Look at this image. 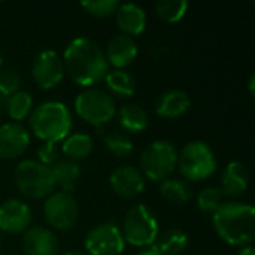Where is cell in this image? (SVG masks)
Returning <instances> with one entry per match:
<instances>
[{
	"label": "cell",
	"instance_id": "19",
	"mask_svg": "<svg viewBox=\"0 0 255 255\" xmlns=\"http://www.w3.org/2000/svg\"><path fill=\"white\" fill-rule=\"evenodd\" d=\"M191 106V99L188 93L182 90H169L163 93L155 105V112L161 118L175 120L182 117Z\"/></svg>",
	"mask_w": 255,
	"mask_h": 255
},
{
	"label": "cell",
	"instance_id": "31",
	"mask_svg": "<svg viewBox=\"0 0 255 255\" xmlns=\"http://www.w3.org/2000/svg\"><path fill=\"white\" fill-rule=\"evenodd\" d=\"M21 79L19 75L12 69L0 70V97L9 99L12 94L19 91Z\"/></svg>",
	"mask_w": 255,
	"mask_h": 255
},
{
	"label": "cell",
	"instance_id": "10",
	"mask_svg": "<svg viewBox=\"0 0 255 255\" xmlns=\"http://www.w3.org/2000/svg\"><path fill=\"white\" fill-rule=\"evenodd\" d=\"M46 221L57 230H70L79 215V208L72 194L58 191L46 197L43 203Z\"/></svg>",
	"mask_w": 255,
	"mask_h": 255
},
{
	"label": "cell",
	"instance_id": "22",
	"mask_svg": "<svg viewBox=\"0 0 255 255\" xmlns=\"http://www.w3.org/2000/svg\"><path fill=\"white\" fill-rule=\"evenodd\" d=\"M93 139L85 134V133H75V134H69L61 145V151L64 152V155L67 157V160L72 161H79L84 160L87 157H90V154L93 152Z\"/></svg>",
	"mask_w": 255,
	"mask_h": 255
},
{
	"label": "cell",
	"instance_id": "12",
	"mask_svg": "<svg viewBox=\"0 0 255 255\" xmlns=\"http://www.w3.org/2000/svg\"><path fill=\"white\" fill-rule=\"evenodd\" d=\"M109 185L120 197L134 199L145 190V178L142 172L133 166H120L111 173Z\"/></svg>",
	"mask_w": 255,
	"mask_h": 255
},
{
	"label": "cell",
	"instance_id": "34",
	"mask_svg": "<svg viewBox=\"0 0 255 255\" xmlns=\"http://www.w3.org/2000/svg\"><path fill=\"white\" fill-rule=\"evenodd\" d=\"M248 91H250V96L254 97L255 94V75L250 76V81H248Z\"/></svg>",
	"mask_w": 255,
	"mask_h": 255
},
{
	"label": "cell",
	"instance_id": "30",
	"mask_svg": "<svg viewBox=\"0 0 255 255\" xmlns=\"http://www.w3.org/2000/svg\"><path fill=\"white\" fill-rule=\"evenodd\" d=\"M120 3L117 0H93V1H82L81 7L96 18H106L115 15Z\"/></svg>",
	"mask_w": 255,
	"mask_h": 255
},
{
	"label": "cell",
	"instance_id": "32",
	"mask_svg": "<svg viewBox=\"0 0 255 255\" xmlns=\"http://www.w3.org/2000/svg\"><path fill=\"white\" fill-rule=\"evenodd\" d=\"M37 161L51 167L60 158V151L55 142H43V145L37 149Z\"/></svg>",
	"mask_w": 255,
	"mask_h": 255
},
{
	"label": "cell",
	"instance_id": "21",
	"mask_svg": "<svg viewBox=\"0 0 255 255\" xmlns=\"http://www.w3.org/2000/svg\"><path fill=\"white\" fill-rule=\"evenodd\" d=\"M118 123L124 131L140 133L148 127V114L140 105L127 103L118 111Z\"/></svg>",
	"mask_w": 255,
	"mask_h": 255
},
{
	"label": "cell",
	"instance_id": "27",
	"mask_svg": "<svg viewBox=\"0 0 255 255\" xmlns=\"http://www.w3.org/2000/svg\"><path fill=\"white\" fill-rule=\"evenodd\" d=\"M188 10L187 0H164L155 3V12L164 22L175 24L181 21Z\"/></svg>",
	"mask_w": 255,
	"mask_h": 255
},
{
	"label": "cell",
	"instance_id": "29",
	"mask_svg": "<svg viewBox=\"0 0 255 255\" xmlns=\"http://www.w3.org/2000/svg\"><path fill=\"white\" fill-rule=\"evenodd\" d=\"M223 205V193L220 188L208 187L202 190L197 196V206L206 214H214Z\"/></svg>",
	"mask_w": 255,
	"mask_h": 255
},
{
	"label": "cell",
	"instance_id": "14",
	"mask_svg": "<svg viewBox=\"0 0 255 255\" xmlns=\"http://www.w3.org/2000/svg\"><path fill=\"white\" fill-rule=\"evenodd\" d=\"M30 145V134L19 123L0 126V158L12 160L22 155Z\"/></svg>",
	"mask_w": 255,
	"mask_h": 255
},
{
	"label": "cell",
	"instance_id": "28",
	"mask_svg": "<svg viewBox=\"0 0 255 255\" xmlns=\"http://www.w3.org/2000/svg\"><path fill=\"white\" fill-rule=\"evenodd\" d=\"M103 142H105L106 149H108L112 155H115V157H118V158L128 157V155L133 152V149H134L131 139H130L127 134L120 133V131L106 134Z\"/></svg>",
	"mask_w": 255,
	"mask_h": 255
},
{
	"label": "cell",
	"instance_id": "1",
	"mask_svg": "<svg viewBox=\"0 0 255 255\" xmlns=\"http://www.w3.org/2000/svg\"><path fill=\"white\" fill-rule=\"evenodd\" d=\"M64 73L81 87H93L109 72V63L103 49L88 37L73 39L63 54Z\"/></svg>",
	"mask_w": 255,
	"mask_h": 255
},
{
	"label": "cell",
	"instance_id": "6",
	"mask_svg": "<svg viewBox=\"0 0 255 255\" xmlns=\"http://www.w3.org/2000/svg\"><path fill=\"white\" fill-rule=\"evenodd\" d=\"M121 233L131 247L148 248L158 238V221L145 205H134L124 217Z\"/></svg>",
	"mask_w": 255,
	"mask_h": 255
},
{
	"label": "cell",
	"instance_id": "13",
	"mask_svg": "<svg viewBox=\"0 0 255 255\" xmlns=\"http://www.w3.org/2000/svg\"><path fill=\"white\" fill-rule=\"evenodd\" d=\"M31 223V209L27 203L10 199L0 205V230L9 235L25 232Z\"/></svg>",
	"mask_w": 255,
	"mask_h": 255
},
{
	"label": "cell",
	"instance_id": "23",
	"mask_svg": "<svg viewBox=\"0 0 255 255\" xmlns=\"http://www.w3.org/2000/svg\"><path fill=\"white\" fill-rule=\"evenodd\" d=\"M154 247L161 255H179L188 247V236L179 229H169L158 235Z\"/></svg>",
	"mask_w": 255,
	"mask_h": 255
},
{
	"label": "cell",
	"instance_id": "20",
	"mask_svg": "<svg viewBox=\"0 0 255 255\" xmlns=\"http://www.w3.org/2000/svg\"><path fill=\"white\" fill-rule=\"evenodd\" d=\"M51 172L55 181V185L61 188L63 193L72 194L76 188L81 169L76 161L72 160H58L55 164L51 166Z\"/></svg>",
	"mask_w": 255,
	"mask_h": 255
},
{
	"label": "cell",
	"instance_id": "11",
	"mask_svg": "<svg viewBox=\"0 0 255 255\" xmlns=\"http://www.w3.org/2000/svg\"><path fill=\"white\" fill-rule=\"evenodd\" d=\"M31 76L39 88H55L64 78V66L61 57L52 49L40 51L33 60Z\"/></svg>",
	"mask_w": 255,
	"mask_h": 255
},
{
	"label": "cell",
	"instance_id": "9",
	"mask_svg": "<svg viewBox=\"0 0 255 255\" xmlns=\"http://www.w3.org/2000/svg\"><path fill=\"white\" fill-rule=\"evenodd\" d=\"M84 247L88 255H121L126 242L121 229L117 224L103 223L88 232Z\"/></svg>",
	"mask_w": 255,
	"mask_h": 255
},
{
	"label": "cell",
	"instance_id": "7",
	"mask_svg": "<svg viewBox=\"0 0 255 255\" xmlns=\"http://www.w3.org/2000/svg\"><path fill=\"white\" fill-rule=\"evenodd\" d=\"M178 163V151L169 140L151 142L140 155V172L143 178L154 182H163L170 178Z\"/></svg>",
	"mask_w": 255,
	"mask_h": 255
},
{
	"label": "cell",
	"instance_id": "2",
	"mask_svg": "<svg viewBox=\"0 0 255 255\" xmlns=\"http://www.w3.org/2000/svg\"><path fill=\"white\" fill-rule=\"evenodd\" d=\"M217 235L232 247H248L255 236V209L242 202H223L214 212Z\"/></svg>",
	"mask_w": 255,
	"mask_h": 255
},
{
	"label": "cell",
	"instance_id": "35",
	"mask_svg": "<svg viewBox=\"0 0 255 255\" xmlns=\"http://www.w3.org/2000/svg\"><path fill=\"white\" fill-rule=\"evenodd\" d=\"M238 255H255V251H254V248L253 247H244L239 253H238Z\"/></svg>",
	"mask_w": 255,
	"mask_h": 255
},
{
	"label": "cell",
	"instance_id": "4",
	"mask_svg": "<svg viewBox=\"0 0 255 255\" xmlns=\"http://www.w3.org/2000/svg\"><path fill=\"white\" fill-rule=\"evenodd\" d=\"M13 176L19 193L33 200L51 196L57 187L51 167L39 163L37 160H22L16 166Z\"/></svg>",
	"mask_w": 255,
	"mask_h": 255
},
{
	"label": "cell",
	"instance_id": "36",
	"mask_svg": "<svg viewBox=\"0 0 255 255\" xmlns=\"http://www.w3.org/2000/svg\"><path fill=\"white\" fill-rule=\"evenodd\" d=\"M64 255H88V254H85V253H82V251H69V253H66Z\"/></svg>",
	"mask_w": 255,
	"mask_h": 255
},
{
	"label": "cell",
	"instance_id": "18",
	"mask_svg": "<svg viewBox=\"0 0 255 255\" xmlns=\"http://www.w3.org/2000/svg\"><path fill=\"white\" fill-rule=\"evenodd\" d=\"M250 184L248 169L241 161H232L226 166L221 178V193L227 197L242 196Z\"/></svg>",
	"mask_w": 255,
	"mask_h": 255
},
{
	"label": "cell",
	"instance_id": "5",
	"mask_svg": "<svg viewBox=\"0 0 255 255\" xmlns=\"http://www.w3.org/2000/svg\"><path fill=\"white\" fill-rule=\"evenodd\" d=\"M176 167L185 179L203 181L217 172V158L208 143L203 140H193L178 152Z\"/></svg>",
	"mask_w": 255,
	"mask_h": 255
},
{
	"label": "cell",
	"instance_id": "3",
	"mask_svg": "<svg viewBox=\"0 0 255 255\" xmlns=\"http://www.w3.org/2000/svg\"><path fill=\"white\" fill-rule=\"evenodd\" d=\"M70 109L57 100H48L36 106L30 114V130L43 142H63L72 130Z\"/></svg>",
	"mask_w": 255,
	"mask_h": 255
},
{
	"label": "cell",
	"instance_id": "37",
	"mask_svg": "<svg viewBox=\"0 0 255 255\" xmlns=\"http://www.w3.org/2000/svg\"><path fill=\"white\" fill-rule=\"evenodd\" d=\"M1 66H3V55H1V52H0V69H1Z\"/></svg>",
	"mask_w": 255,
	"mask_h": 255
},
{
	"label": "cell",
	"instance_id": "33",
	"mask_svg": "<svg viewBox=\"0 0 255 255\" xmlns=\"http://www.w3.org/2000/svg\"><path fill=\"white\" fill-rule=\"evenodd\" d=\"M136 255H161V254H160V251L152 245V247H148V248H145L143 251L137 253Z\"/></svg>",
	"mask_w": 255,
	"mask_h": 255
},
{
	"label": "cell",
	"instance_id": "25",
	"mask_svg": "<svg viewBox=\"0 0 255 255\" xmlns=\"http://www.w3.org/2000/svg\"><path fill=\"white\" fill-rule=\"evenodd\" d=\"M160 194L164 200L176 205L188 203L193 199L191 187L185 181L175 178H167L163 182H160Z\"/></svg>",
	"mask_w": 255,
	"mask_h": 255
},
{
	"label": "cell",
	"instance_id": "24",
	"mask_svg": "<svg viewBox=\"0 0 255 255\" xmlns=\"http://www.w3.org/2000/svg\"><path fill=\"white\" fill-rule=\"evenodd\" d=\"M105 81L111 96L114 94L117 97H131L136 91V81L133 75L126 70H109L105 76Z\"/></svg>",
	"mask_w": 255,
	"mask_h": 255
},
{
	"label": "cell",
	"instance_id": "15",
	"mask_svg": "<svg viewBox=\"0 0 255 255\" xmlns=\"http://www.w3.org/2000/svg\"><path fill=\"white\" fill-rule=\"evenodd\" d=\"M22 250L25 255H58L57 236L40 226H34L25 230L22 238Z\"/></svg>",
	"mask_w": 255,
	"mask_h": 255
},
{
	"label": "cell",
	"instance_id": "8",
	"mask_svg": "<svg viewBox=\"0 0 255 255\" xmlns=\"http://www.w3.org/2000/svg\"><path fill=\"white\" fill-rule=\"evenodd\" d=\"M75 111L81 120L94 126L103 127L117 114L114 97L100 88H87L75 99Z\"/></svg>",
	"mask_w": 255,
	"mask_h": 255
},
{
	"label": "cell",
	"instance_id": "26",
	"mask_svg": "<svg viewBox=\"0 0 255 255\" xmlns=\"http://www.w3.org/2000/svg\"><path fill=\"white\" fill-rule=\"evenodd\" d=\"M6 108H7V115L13 120V123H18L31 114L33 99L27 91H16L7 99Z\"/></svg>",
	"mask_w": 255,
	"mask_h": 255
},
{
	"label": "cell",
	"instance_id": "16",
	"mask_svg": "<svg viewBox=\"0 0 255 255\" xmlns=\"http://www.w3.org/2000/svg\"><path fill=\"white\" fill-rule=\"evenodd\" d=\"M103 52H105V57H106L109 66L112 64L114 67L123 70L124 67H127L128 64H131L136 60L139 48L133 37L121 33V34L114 36L108 42L106 51H103Z\"/></svg>",
	"mask_w": 255,
	"mask_h": 255
},
{
	"label": "cell",
	"instance_id": "38",
	"mask_svg": "<svg viewBox=\"0 0 255 255\" xmlns=\"http://www.w3.org/2000/svg\"><path fill=\"white\" fill-rule=\"evenodd\" d=\"M0 247H1V236H0Z\"/></svg>",
	"mask_w": 255,
	"mask_h": 255
},
{
	"label": "cell",
	"instance_id": "17",
	"mask_svg": "<svg viewBox=\"0 0 255 255\" xmlns=\"http://www.w3.org/2000/svg\"><path fill=\"white\" fill-rule=\"evenodd\" d=\"M115 19L123 34L130 37L140 34L146 27V13L143 7L136 3H120L115 12Z\"/></svg>",
	"mask_w": 255,
	"mask_h": 255
}]
</instances>
